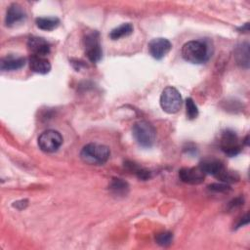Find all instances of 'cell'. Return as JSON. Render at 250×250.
<instances>
[{"label":"cell","instance_id":"6da1fadb","mask_svg":"<svg viewBox=\"0 0 250 250\" xmlns=\"http://www.w3.org/2000/svg\"><path fill=\"white\" fill-rule=\"evenodd\" d=\"M198 166L205 173V175H212L223 183H234L239 180V176L236 172L229 171L225 167L221 160L216 158H205L200 161Z\"/></svg>","mask_w":250,"mask_h":250},{"label":"cell","instance_id":"7a4b0ae2","mask_svg":"<svg viewBox=\"0 0 250 250\" xmlns=\"http://www.w3.org/2000/svg\"><path fill=\"white\" fill-rule=\"evenodd\" d=\"M182 57L188 62L199 64L209 59L207 45L199 40H191L185 43L182 47Z\"/></svg>","mask_w":250,"mask_h":250},{"label":"cell","instance_id":"3957f363","mask_svg":"<svg viewBox=\"0 0 250 250\" xmlns=\"http://www.w3.org/2000/svg\"><path fill=\"white\" fill-rule=\"evenodd\" d=\"M109 148L106 146L91 143L83 146L80 151L81 159L90 165H103L109 158Z\"/></svg>","mask_w":250,"mask_h":250},{"label":"cell","instance_id":"277c9868","mask_svg":"<svg viewBox=\"0 0 250 250\" xmlns=\"http://www.w3.org/2000/svg\"><path fill=\"white\" fill-rule=\"evenodd\" d=\"M132 133L135 141L143 147H151L155 142L156 131L147 121L141 120L136 122L133 126Z\"/></svg>","mask_w":250,"mask_h":250},{"label":"cell","instance_id":"5b68a950","mask_svg":"<svg viewBox=\"0 0 250 250\" xmlns=\"http://www.w3.org/2000/svg\"><path fill=\"white\" fill-rule=\"evenodd\" d=\"M182 97L179 91L172 87H166L160 96V106L167 113H176L182 106Z\"/></svg>","mask_w":250,"mask_h":250},{"label":"cell","instance_id":"8992f818","mask_svg":"<svg viewBox=\"0 0 250 250\" xmlns=\"http://www.w3.org/2000/svg\"><path fill=\"white\" fill-rule=\"evenodd\" d=\"M62 144V137L56 130H46L38 137L39 148L44 152H55Z\"/></svg>","mask_w":250,"mask_h":250},{"label":"cell","instance_id":"52a82bcc","mask_svg":"<svg viewBox=\"0 0 250 250\" xmlns=\"http://www.w3.org/2000/svg\"><path fill=\"white\" fill-rule=\"evenodd\" d=\"M221 149L229 156H235L241 150V144L235 132L226 130L222 133L220 138Z\"/></svg>","mask_w":250,"mask_h":250},{"label":"cell","instance_id":"ba28073f","mask_svg":"<svg viewBox=\"0 0 250 250\" xmlns=\"http://www.w3.org/2000/svg\"><path fill=\"white\" fill-rule=\"evenodd\" d=\"M84 46H85V53L88 58V60L96 63L101 61L103 56L102 47L99 40V33L94 31L92 33H89L84 38Z\"/></svg>","mask_w":250,"mask_h":250},{"label":"cell","instance_id":"9c48e42d","mask_svg":"<svg viewBox=\"0 0 250 250\" xmlns=\"http://www.w3.org/2000/svg\"><path fill=\"white\" fill-rule=\"evenodd\" d=\"M171 48V42L163 37L154 38L148 43V52L155 60H161L164 58L170 52Z\"/></svg>","mask_w":250,"mask_h":250},{"label":"cell","instance_id":"30bf717a","mask_svg":"<svg viewBox=\"0 0 250 250\" xmlns=\"http://www.w3.org/2000/svg\"><path fill=\"white\" fill-rule=\"evenodd\" d=\"M179 178L182 182L189 185H199L204 181L205 173L197 167H185L179 171Z\"/></svg>","mask_w":250,"mask_h":250},{"label":"cell","instance_id":"8fae6325","mask_svg":"<svg viewBox=\"0 0 250 250\" xmlns=\"http://www.w3.org/2000/svg\"><path fill=\"white\" fill-rule=\"evenodd\" d=\"M27 48L32 55L40 57H45L50 53L51 50L49 42L44 38L38 36H33L28 39Z\"/></svg>","mask_w":250,"mask_h":250},{"label":"cell","instance_id":"7c38bea8","mask_svg":"<svg viewBox=\"0 0 250 250\" xmlns=\"http://www.w3.org/2000/svg\"><path fill=\"white\" fill-rule=\"evenodd\" d=\"M24 19L25 12L21 5L14 3L9 6L5 18V23L7 26H14L15 24L21 22Z\"/></svg>","mask_w":250,"mask_h":250},{"label":"cell","instance_id":"4fadbf2b","mask_svg":"<svg viewBox=\"0 0 250 250\" xmlns=\"http://www.w3.org/2000/svg\"><path fill=\"white\" fill-rule=\"evenodd\" d=\"M30 69L39 74H47L51 70V63L45 57L31 55L28 60Z\"/></svg>","mask_w":250,"mask_h":250},{"label":"cell","instance_id":"5bb4252c","mask_svg":"<svg viewBox=\"0 0 250 250\" xmlns=\"http://www.w3.org/2000/svg\"><path fill=\"white\" fill-rule=\"evenodd\" d=\"M25 59L22 57L6 56L1 60V69L3 71H13L18 70L24 66Z\"/></svg>","mask_w":250,"mask_h":250},{"label":"cell","instance_id":"9a60e30c","mask_svg":"<svg viewBox=\"0 0 250 250\" xmlns=\"http://www.w3.org/2000/svg\"><path fill=\"white\" fill-rule=\"evenodd\" d=\"M109 190L115 196H125L129 191V185L122 179L113 178L109 184Z\"/></svg>","mask_w":250,"mask_h":250},{"label":"cell","instance_id":"2e32d148","mask_svg":"<svg viewBox=\"0 0 250 250\" xmlns=\"http://www.w3.org/2000/svg\"><path fill=\"white\" fill-rule=\"evenodd\" d=\"M234 57L238 64L247 68L249 65V45L248 43H242L235 49Z\"/></svg>","mask_w":250,"mask_h":250},{"label":"cell","instance_id":"e0dca14e","mask_svg":"<svg viewBox=\"0 0 250 250\" xmlns=\"http://www.w3.org/2000/svg\"><path fill=\"white\" fill-rule=\"evenodd\" d=\"M35 23L38 28L51 31L60 25V20L56 17H40L35 20Z\"/></svg>","mask_w":250,"mask_h":250},{"label":"cell","instance_id":"ac0fdd59","mask_svg":"<svg viewBox=\"0 0 250 250\" xmlns=\"http://www.w3.org/2000/svg\"><path fill=\"white\" fill-rule=\"evenodd\" d=\"M132 32H133V25L130 22H126L113 28L109 33V37L112 40H118L122 37H126L130 35Z\"/></svg>","mask_w":250,"mask_h":250},{"label":"cell","instance_id":"d6986e66","mask_svg":"<svg viewBox=\"0 0 250 250\" xmlns=\"http://www.w3.org/2000/svg\"><path fill=\"white\" fill-rule=\"evenodd\" d=\"M125 166L126 168L131 171L132 173H134L140 180H143V181H146L148 179H150L151 177V172L139 166L138 164H136L135 162H132V161H126L125 162Z\"/></svg>","mask_w":250,"mask_h":250},{"label":"cell","instance_id":"ffe728a7","mask_svg":"<svg viewBox=\"0 0 250 250\" xmlns=\"http://www.w3.org/2000/svg\"><path fill=\"white\" fill-rule=\"evenodd\" d=\"M186 113L187 117L190 120L196 118L198 115V108L191 98H188L186 100Z\"/></svg>","mask_w":250,"mask_h":250},{"label":"cell","instance_id":"44dd1931","mask_svg":"<svg viewBox=\"0 0 250 250\" xmlns=\"http://www.w3.org/2000/svg\"><path fill=\"white\" fill-rule=\"evenodd\" d=\"M173 240V233L170 231H163L159 232L155 236V241L157 244L161 246H168L172 243Z\"/></svg>","mask_w":250,"mask_h":250},{"label":"cell","instance_id":"7402d4cb","mask_svg":"<svg viewBox=\"0 0 250 250\" xmlns=\"http://www.w3.org/2000/svg\"><path fill=\"white\" fill-rule=\"evenodd\" d=\"M208 188H209V189L214 190V191H217V192H218V191H219V192L227 191V190L229 189V186L228 184H226V183H222V184H217V183H215V184H212V185L208 186Z\"/></svg>","mask_w":250,"mask_h":250},{"label":"cell","instance_id":"603a6c76","mask_svg":"<svg viewBox=\"0 0 250 250\" xmlns=\"http://www.w3.org/2000/svg\"><path fill=\"white\" fill-rule=\"evenodd\" d=\"M248 222H249V215L246 214L243 218H241L240 222H239L238 225H237V228H239V227H241V226H244V225H247Z\"/></svg>","mask_w":250,"mask_h":250}]
</instances>
